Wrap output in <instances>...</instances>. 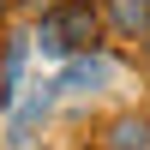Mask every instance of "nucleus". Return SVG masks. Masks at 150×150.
<instances>
[{
	"instance_id": "obj_2",
	"label": "nucleus",
	"mask_w": 150,
	"mask_h": 150,
	"mask_svg": "<svg viewBox=\"0 0 150 150\" xmlns=\"http://www.w3.org/2000/svg\"><path fill=\"white\" fill-rule=\"evenodd\" d=\"M108 78H114V60L96 54V48H78V54H66V66H60V90H84V96H96Z\"/></svg>"
},
{
	"instance_id": "obj_9",
	"label": "nucleus",
	"mask_w": 150,
	"mask_h": 150,
	"mask_svg": "<svg viewBox=\"0 0 150 150\" xmlns=\"http://www.w3.org/2000/svg\"><path fill=\"white\" fill-rule=\"evenodd\" d=\"M96 150H102V144H96Z\"/></svg>"
},
{
	"instance_id": "obj_4",
	"label": "nucleus",
	"mask_w": 150,
	"mask_h": 150,
	"mask_svg": "<svg viewBox=\"0 0 150 150\" xmlns=\"http://www.w3.org/2000/svg\"><path fill=\"white\" fill-rule=\"evenodd\" d=\"M102 150H150V120L144 114H114L102 126Z\"/></svg>"
},
{
	"instance_id": "obj_1",
	"label": "nucleus",
	"mask_w": 150,
	"mask_h": 150,
	"mask_svg": "<svg viewBox=\"0 0 150 150\" xmlns=\"http://www.w3.org/2000/svg\"><path fill=\"white\" fill-rule=\"evenodd\" d=\"M54 96H60V78H48V84H36L24 102H12V108H6V144H12V150H30L36 126H42L48 108H54Z\"/></svg>"
},
{
	"instance_id": "obj_7",
	"label": "nucleus",
	"mask_w": 150,
	"mask_h": 150,
	"mask_svg": "<svg viewBox=\"0 0 150 150\" xmlns=\"http://www.w3.org/2000/svg\"><path fill=\"white\" fill-rule=\"evenodd\" d=\"M144 60H150V30H144Z\"/></svg>"
},
{
	"instance_id": "obj_3",
	"label": "nucleus",
	"mask_w": 150,
	"mask_h": 150,
	"mask_svg": "<svg viewBox=\"0 0 150 150\" xmlns=\"http://www.w3.org/2000/svg\"><path fill=\"white\" fill-rule=\"evenodd\" d=\"M60 30H66L72 54L78 48H96V36H102V12H96V0H66V6H54Z\"/></svg>"
},
{
	"instance_id": "obj_5",
	"label": "nucleus",
	"mask_w": 150,
	"mask_h": 150,
	"mask_svg": "<svg viewBox=\"0 0 150 150\" xmlns=\"http://www.w3.org/2000/svg\"><path fill=\"white\" fill-rule=\"evenodd\" d=\"M108 24H114L120 36H132V42H144V30H150V0H108Z\"/></svg>"
},
{
	"instance_id": "obj_6",
	"label": "nucleus",
	"mask_w": 150,
	"mask_h": 150,
	"mask_svg": "<svg viewBox=\"0 0 150 150\" xmlns=\"http://www.w3.org/2000/svg\"><path fill=\"white\" fill-rule=\"evenodd\" d=\"M30 42L42 48L48 60H66V54H72V42H66V30H60V18H54V12H48V18H42V30H36Z\"/></svg>"
},
{
	"instance_id": "obj_8",
	"label": "nucleus",
	"mask_w": 150,
	"mask_h": 150,
	"mask_svg": "<svg viewBox=\"0 0 150 150\" xmlns=\"http://www.w3.org/2000/svg\"><path fill=\"white\" fill-rule=\"evenodd\" d=\"M0 18H6V0H0Z\"/></svg>"
}]
</instances>
